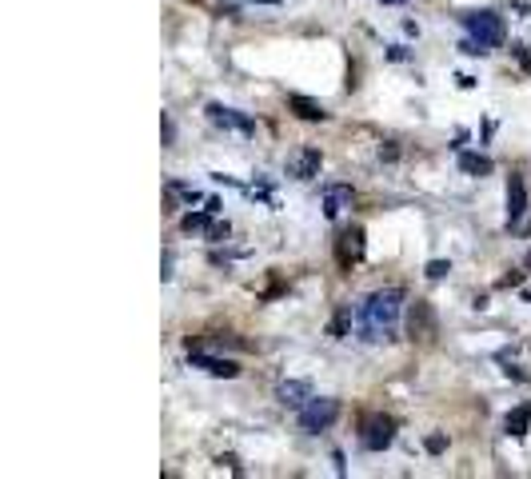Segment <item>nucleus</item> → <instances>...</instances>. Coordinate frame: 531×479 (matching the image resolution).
<instances>
[{"instance_id": "f257e3e1", "label": "nucleus", "mask_w": 531, "mask_h": 479, "mask_svg": "<svg viewBox=\"0 0 531 479\" xmlns=\"http://www.w3.org/2000/svg\"><path fill=\"white\" fill-rule=\"evenodd\" d=\"M399 307H404V292H399V288H380V292H371L368 300L356 307L359 340H368V344L395 340V319H399Z\"/></svg>"}, {"instance_id": "f03ea898", "label": "nucleus", "mask_w": 531, "mask_h": 479, "mask_svg": "<svg viewBox=\"0 0 531 479\" xmlns=\"http://www.w3.org/2000/svg\"><path fill=\"white\" fill-rule=\"evenodd\" d=\"M459 25L468 28V37L475 40V44H480L483 52L499 49V44H504V37H507L504 16L487 13V8H480V13H463V16H459Z\"/></svg>"}, {"instance_id": "7ed1b4c3", "label": "nucleus", "mask_w": 531, "mask_h": 479, "mask_svg": "<svg viewBox=\"0 0 531 479\" xmlns=\"http://www.w3.org/2000/svg\"><path fill=\"white\" fill-rule=\"evenodd\" d=\"M340 419V400H328V395H312L308 404L300 407V428L304 431H328Z\"/></svg>"}, {"instance_id": "20e7f679", "label": "nucleus", "mask_w": 531, "mask_h": 479, "mask_svg": "<svg viewBox=\"0 0 531 479\" xmlns=\"http://www.w3.org/2000/svg\"><path fill=\"white\" fill-rule=\"evenodd\" d=\"M435 332H440V324H435L432 304H428V300H416V304L408 307V336L416 344H432Z\"/></svg>"}, {"instance_id": "39448f33", "label": "nucleus", "mask_w": 531, "mask_h": 479, "mask_svg": "<svg viewBox=\"0 0 531 479\" xmlns=\"http://www.w3.org/2000/svg\"><path fill=\"white\" fill-rule=\"evenodd\" d=\"M395 435V423L388 416H364L359 419V443L368 447V452H383Z\"/></svg>"}, {"instance_id": "423d86ee", "label": "nucleus", "mask_w": 531, "mask_h": 479, "mask_svg": "<svg viewBox=\"0 0 531 479\" xmlns=\"http://www.w3.org/2000/svg\"><path fill=\"white\" fill-rule=\"evenodd\" d=\"M335 260H340V268L352 272L364 260V228H344L340 240H335Z\"/></svg>"}, {"instance_id": "0eeeda50", "label": "nucleus", "mask_w": 531, "mask_h": 479, "mask_svg": "<svg viewBox=\"0 0 531 479\" xmlns=\"http://www.w3.org/2000/svg\"><path fill=\"white\" fill-rule=\"evenodd\" d=\"M188 364L200 371H208V376H220V380H236V376H240V368H236L232 359L208 356V352H188Z\"/></svg>"}, {"instance_id": "6e6552de", "label": "nucleus", "mask_w": 531, "mask_h": 479, "mask_svg": "<svg viewBox=\"0 0 531 479\" xmlns=\"http://www.w3.org/2000/svg\"><path fill=\"white\" fill-rule=\"evenodd\" d=\"M208 116H212V124L232 128V132H256V120H252V116H244V112H236V108H224V104H208Z\"/></svg>"}, {"instance_id": "1a4fd4ad", "label": "nucleus", "mask_w": 531, "mask_h": 479, "mask_svg": "<svg viewBox=\"0 0 531 479\" xmlns=\"http://www.w3.org/2000/svg\"><path fill=\"white\" fill-rule=\"evenodd\" d=\"M320 164H324L320 148H304L300 156L288 160V176H296V180H312V176H320Z\"/></svg>"}, {"instance_id": "9d476101", "label": "nucleus", "mask_w": 531, "mask_h": 479, "mask_svg": "<svg viewBox=\"0 0 531 479\" xmlns=\"http://www.w3.org/2000/svg\"><path fill=\"white\" fill-rule=\"evenodd\" d=\"M523 212H527V184L519 176H511L507 180V224H519Z\"/></svg>"}, {"instance_id": "9b49d317", "label": "nucleus", "mask_w": 531, "mask_h": 479, "mask_svg": "<svg viewBox=\"0 0 531 479\" xmlns=\"http://www.w3.org/2000/svg\"><path fill=\"white\" fill-rule=\"evenodd\" d=\"M276 400L284 407H304L312 400V383L308 380H284L280 388H276Z\"/></svg>"}, {"instance_id": "f8f14e48", "label": "nucleus", "mask_w": 531, "mask_h": 479, "mask_svg": "<svg viewBox=\"0 0 531 479\" xmlns=\"http://www.w3.org/2000/svg\"><path fill=\"white\" fill-rule=\"evenodd\" d=\"M344 208H352V188L347 184H328L324 188V216L335 220Z\"/></svg>"}, {"instance_id": "ddd939ff", "label": "nucleus", "mask_w": 531, "mask_h": 479, "mask_svg": "<svg viewBox=\"0 0 531 479\" xmlns=\"http://www.w3.org/2000/svg\"><path fill=\"white\" fill-rule=\"evenodd\" d=\"M288 108L296 112L300 120H328L324 104H316L312 96H300V92H292V96H288Z\"/></svg>"}, {"instance_id": "4468645a", "label": "nucleus", "mask_w": 531, "mask_h": 479, "mask_svg": "<svg viewBox=\"0 0 531 479\" xmlns=\"http://www.w3.org/2000/svg\"><path fill=\"white\" fill-rule=\"evenodd\" d=\"M459 168H463L468 176H487V172H492V160L475 156V152H459Z\"/></svg>"}, {"instance_id": "2eb2a0df", "label": "nucleus", "mask_w": 531, "mask_h": 479, "mask_svg": "<svg viewBox=\"0 0 531 479\" xmlns=\"http://www.w3.org/2000/svg\"><path fill=\"white\" fill-rule=\"evenodd\" d=\"M527 423H531V404H527V407H516V411L507 416V431H511V435H523V431H527Z\"/></svg>"}, {"instance_id": "dca6fc26", "label": "nucleus", "mask_w": 531, "mask_h": 479, "mask_svg": "<svg viewBox=\"0 0 531 479\" xmlns=\"http://www.w3.org/2000/svg\"><path fill=\"white\" fill-rule=\"evenodd\" d=\"M347 324H352V307H340L335 319H332V336H335V340H344V336H347Z\"/></svg>"}, {"instance_id": "f3484780", "label": "nucleus", "mask_w": 531, "mask_h": 479, "mask_svg": "<svg viewBox=\"0 0 531 479\" xmlns=\"http://www.w3.org/2000/svg\"><path fill=\"white\" fill-rule=\"evenodd\" d=\"M447 272H452V264H447V260H432V264H428V280H444Z\"/></svg>"}, {"instance_id": "a211bd4d", "label": "nucleus", "mask_w": 531, "mask_h": 479, "mask_svg": "<svg viewBox=\"0 0 531 479\" xmlns=\"http://www.w3.org/2000/svg\"><path fill=\"white\" fill-rule=\"evenodd\" d=\"M423 447H428L432 455H440V452L447 447V435H440V431H435V435H428V440H423Z\"/></svg>"}, {"instance_id": "6ab92c4d", "label": "nucleus", "mask_w": 531, "mask_h": 479, "mask_svg": "<svg viewBox=\"0 0 531 479\" xmlns=\"http://www.w3.org/2000/svg\"><path fill=\"white\" fill-rule=\"evenodd\" d=\"M212 216V212H208ZM208 216H184V232H200V228H208Z\"/></svg>"}, {"instance_id": "aec40b11", "label": "nucleus", "mask_w": 531, "mask_h": 479, "mask_svg": "<svg viewBox=\"0 0 531 479\" xmlns=\"http://www.w3.org/2000/svg\"><path fill=\"white\" fill-rule=\"evenodd\" d=\"M176 140V128H172V116H164V144H172Z\"/></svg>"}, {"instance_id": "412c9836", "label": "nucleus", "mask_w": 531, "mask_h": 479, "mask_svg": "<svg viewBox=\"0 0 531 479\" xmlns=\"http://www.w3.org/2000/svg\"><path fill=\"white\" fill-rule=\"evenodd\" d=\"M395 156H399V148H395V144H388V148L380 144V160H395Z\"/></svg>"}, {"instance_id": "4be33fe9", "label": "nucleus", "mask_w": 531, "mask_h": 479, "mask_svg": "<svg viewBox=\"0 0 531 479\" xmlns=\"http://www.w3.org/2000/svg\"><path fill=\"white\" fill-rule=\"evenodd\" d=\"M511 283H523V272H511V276H504V288H511Z\"/></svg>"}, {"instance_id": "5701e85b", "label": "nucleus", "mask_w": 531, "mask_h": 479, "mask_svg": "<svg viewBox=\"0 0 531 479\" xmlns=\"http://www.w3.org/2000/svg\"><path fill=\"white\" fill-rule=\"evenodd\" d=\"M248 4H280V0H248Z\"/></svg>"}, {"instance_id": "b1692460", "label": "nucleus", "mask_w": 531, "mask_h": 479, "mask_svg": "<svg viewBox=\"0 0 531 479\" xmlns=\"http://www.w3.org/2000/svg\"><path fill=\"white\" fill-rule=\"evenodd\" d=\"M383 4H404V0H383Z\"/></svg>"}, {"instance_id": "393cba45", "label": "nucleus", "mask_w": 531, "mask_h": 479, "mask_svg": "<svg viewBox=\"0 0 531 479\" xmlns=\"http://www.w3.org/2000/svg\"><path fill=\"white\" fill-rule=\"evenodd\" d=\"M523 232H527V236H531V224H527V228H523Z\"/></svg>"}, {"instance_id": "a878e982", "label": "nucleus", "mask_w": 531, "mask_h": 479, "mask_svg": "<svg viewBox=\"0 0 531 479\" xmlns=\"http://www.w3.org/2000/svg\"><path fill=\"white\" fill-rule=\"evenodd\" d=\"M527 268H531V252H527Z\"/></svg>"}]
</instances>
